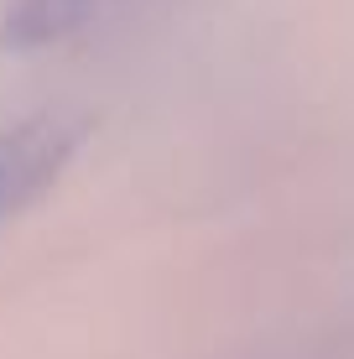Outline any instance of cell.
<instances>
[{
  "label": "cell",
  "instance_id": "6da1fadb",
  "mask_svg": "<svg viewBox=\"0 0 354 359\" xmlns=\"http://www.w3.org/2000/svg\"><path fill=\"white\" fill-rule=\"evenodd\" d=\"M83 146V126L63 109H36V115L0 126V224L27 208L68 172V162Z\"/></svg>",
  "mask_w": 354,
  "mask_h": 359
},
{
  "label": "cell",
  "instance_id": "7a4b0ae2",
  "mask_svg": "<svg viewBox=\"0 0 354 359\" xmlns=\"http://www.w3.org/2000/svg\"><path fill=\"white\" fill-rule=\"evenodd\" d=\"M125 0H11L0 42L16 53H42V47H63L89 36L100 21H109Z\"/></svg>",
  "mask_w": 354,
  "mask_h": 359
}]
</instances>
